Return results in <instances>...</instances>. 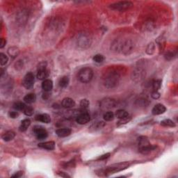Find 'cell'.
Returning a JSON list of instances; mask_svg holds the SVG:
<instances>
[{
  "instance_id": "6da1fadb",
  "label": "cell",
  "mask_w": 178,
  "mask_h": 178,
  "mask_svg": "<svg viewBox=\"0 0 178 178\" xmlns=\"http://www.w3.org/2000/svg\"><path fill=\"white\" fill-rule=\"evenodd\" d=\"M119 81V74L115 71L107 72L103 77V84L107 88H115L118 84Z\"/></svg>"
},
{
  "instance_id": "7a4b0ae2",
  "label": "cell",
  "mask_w": 178,
  "mask_h": 178,
  "mask_svg": "<svg viewBox=\"0 0 178 178\" xmlns=\"http://www.w3.org/2000/svg\"><path fill=\"white\" fill-rule=\"evenodd\" d=\"M130 166V163L128 161H125V162H121L118 163H114V164L110 165V166H107L104 170V173L106 176H109L111 174L116 173V172L122 171L127 168H129Z\"/></svg>"
},
{
  "instance_id": "3957f363",
  "label": "cell",
  "mask_w": 178,
  "mask_h": 178,
  "mask_svg": "<svg viewBox=\"0 0 178 178\" xmlns=\"http://www.w3.org/2000/svg\"><path fill=\"white\" fill-rule=\"evenodd\" d=\"M93 77V71L90 68L86 67V68H81L78 72V79L81 82L86 83L90 82L92 80Z\"/></svg>"
},
{
  "instance_id": "277c9868",
  "label": "cell",
  "mask_w": 178,
  "mask_h": 178,
  "mask_svg": "<svg viewBox=\"0 0 178 178\" xmlns=\"http://www.w3.org/2000/svg\"><path fill=\"white\" fill-rule=\"evenodd\" d=\"M132 6H133V4L128 1H118V2L111 4L109 6L110 8L113 10L119 11H125L132 8Z\"/></svg>"
},
{
  "instance_id": "5b68a950",
  "label": "cell",
  "mask_w": 178,
  "mask_h": 178,
  "mask_svg": "<svg viewBox=\"0 0 178 178\" xmlns=\"http://www.w3.org/2000/svg\"><path fill=\"white\" fill-rule=\"evenodd\" d=\"M117 106V102L111 98H106L100 102V107L102 110H110Z\"/></svg>"
},
{
  "instance_id": "8992f818",
  "label": "cell",
  "mask_w": 178,
  "mask_h": 178,
  "mask_svg": "<svg viewBox=\"0 0 178 178\" xmlns=\"http://www.w3.org/2000/svg\"><path fill=\"white\" fill-rule=\"evenodd\" d=\"M134 48V43L131 40H127L120 45V50L124 54H130L133 51Z\"/></svg>"
},
{
  "instance_id": "52a82bcc",
  "label": "cell",
  "mask_w": 178,
  "mask_h": 178,
  "mask_svg": "<svg viewBox=\"0 0 178 178\" xmlns=\"http://www.w3.org/2000/svg\"><path fill=\"white\" fill-rule=\"evenodd\" d=\"M22 84L25 88L32 89L34 85V75L32 72H28L25 74L22 81Z\"/></svg>"
},
{
  "instance_id": "ba28073f",
  "label": "cell",
  "mask_w": 178,
  "mask_h": 178,
  "mask_svg": "<svg viewBox=\"0 0 178 178\" xmlns=\"http://www.w3.org/2000/svg\"><path fill=\"white\" fill-rule=\"evenodd\" d=\"M34 132L37 139L41 141L45 139L48 136V133L46 130L41 126H36L34 128Z\"/></svg>"
},
{
  "instance_id": "9c48e42d",
  "label": "cell",
  "mask_w": 178,
  "mask_h": 178,
  "mask_svg": "<svg viewBox=\"0 0 178 178\" xmlns=\"http://www.w3.org/2000/svg\"><path fill=\"white\" fill-rule=\"evenodd\" d=\"M78 45L82 48H87L90 46V37L86 34H80L77 40Z\"/></svg>"
},
{
  "instance_id": "30bf717a",
  "label": "cell",
  "mask_w": 178,
  "mask_h": 178,
  "mask_svg": "<svg viewBox=\"0 0 178 178\" xmlns=\"http://www.w3.org/2000/svg\"><path fill=\"white\" fill-rule=\"evenodd\" d=\"M90 120V115L88 112H81L76 118V122L79 125H85L88 123Z\"/></svg>"
},
{
  "instance_id": "8fae6325",
  "label": "cell",
  "mask_w": 178,
  "mask_h": 178,
  "mask_svg": "<svg viewBox=\"0 0 178 178\" xmlns=\"http://www.w3.org/2000/svg\"><path fill=\"white\" fill-rule=\"evenodd\" d=\"M166 111V108L164 105L161 104H157L153 107V109H152V114L154 116L161 115V114L165 113Z\"/></svg>"
},
{
  "instance_id": "7c38bea8",
  "label": "cell",
  "mask_w": 178,
  "mask_h": 178,
  "mask_svg": "<svg viewBox=\"0 0 178 178\" xmlns=\"http://www.w3.org/2000/svg\"><path fill=\"white\" fill-rule=\"evenodd\" d=\"M61 105L64 108L70 109L75 106V102H74L73 99H72L70 97H65L63 99Z\"/></svg>"
},
{
  "instance_id": "4fadbf2b",
  "label": "cell",
  "mask_w": 178,
  "mask_h": 178,
  "mask_svg": "<svg viewBox=\"0 0 178 178\" xmlns=\"http://www.w3.org/2000/svg\"><path fill=\"white\" fill-rule=\"evenodd\" d=\"M72 131L69 128H60L56 130V134L59 137L64 138L70 136Z\"/></svg>"
},
{
  "instance_id": "5bb4252c",
  "label": "cell",
  "mask_w": 178,
  "mask_h": 178,
  "mask_svg": "<svg viewBox=\"0 0 178 178\" xmlns=\"http://www.w3.org/2000/svg\"><path fill=\"white\" fill-rule=\"evenodd\" d=\"M38 146L45 150H53L55 148V143L54 141H46V142L39 143Z\"/></svg>"
},
{
  "instance_id": "9a60e30c",
  "label": "cell",
  "mask_w": 178,
  "mask_h": 178,
  "mask_svg": "<svg viewBox=\"0 0 178 178\" xmlns=\"http://www.w3.org/2000/svg\"><path fill=\"white\" fill-rule=\"evenodd\" d=\"M42 88L45 92H50L53 88V81L51 79H47L42 83Z\"/></svg>"
},
{
  "instance_id": "2e32d148",
  "label": "cell",
  "mask_w": 178,
  "mask_h": 178,
  "mask_svg": "<svg viewBox=\"0 0 178 178\" xmlns=\"http://www.w3.org/2000/svg\"><path fill=\"white\" fill-rule=\"evenodd\" d=\"M36 120L37 121L42 122L43 123L48 124L51 122V117L48 114H42L36 116Z\"/></svg>"
},
{
  "instance_id": "e0dca14e",
  "label": "cell",
  "mask_w": 178,
  "mask_h": 178,
  "mask_svg": "<svg viewBox=\"0 0 178 178\" xmlns=\"http://www.w3.org/2000/svg\"><path fill=\"white\" fill-rule=\"evenodd\" d=\"M49 70L46 69H43V70H38L37 72V78L40 80H45L47 78L49 77Z\"/></svg>"
},
{
  "instance_id": "ac0fdd59",
  "label": "cell",
  "mask_w": 178,
  "mask_h": 178,
  "mask_svg": "<svg viewBox=\"0 0 178 178\" xmlns=\"http://www.w3.org/2000/svg\"><path fill=\"white\" fill-rule=\"evenodd\" d=\"M157 148V146H154V145H148V146L143 147V148H139V152H141V154H146L150 153L152 151L155 150Z\"/></svg>"
},
{
  "instance_id": "d6986e66",
  "label": "cell",
  "mask_w": 178,
  "mask_h": 178,
  "mask_svg": "<svg viewBox=\"0 0 178 178\" xmlns=\"http://www.w3.org/2000/svg\"><path fill=\"white\" fill-rule=\"evenodd\" d=\"M150 144V143L149 141L148 137H145V136H141V137L138 138V146H139V148L147 146Z\"/></svg>"
},
{
  "instance_id": "ffe728a7",
  "label": "cell",
  "mask_w": 178,
  "mask_h": 178,
  "mask_svg": "<svg viewBox=\"0 0 178 178\" xmlns=\"http://www.w3.org/2000/svg\"><path fill=\"white\" fill-rule=\"evenodd\" d=\"M132 74H133L134 76V77H133V79L137 81H141L142 80L143 77H144L145 72L143 70H141V69H137V70H134Z\"/></svg>"
},
{
  "instance_id": "44dd1931",
  "label": "cell",
  "mask_w": 178,
  "mask_h": 178,
  "mask_svg": "<svg viewBox=\"0 0 178 178\" xmlns=\"http://www.w3.org/2000/svg\"><path fill=\"white\" fill-rule=\"evenodd\" d=\"M15 133L14 132H13V131H7V132H5L4 134L2 135V139L4 141H6V142H8V141H11L15 138Z\"/></svg>"
},
{
  "instance_id": "7402d4cb",
  "label": "cell",
  "mask_w": 178,
  "mask_h": 178,
  "mask_svg": "<svg viewBox=\"0 0 178 178\" xmlns=\"http://www.w3.org/2000/svg\"><path fill=\"white\" fill-rule=\"evenodd\" d=\"M105 125V123L103 121H98L95 122V123H93L91 126H90V130L92 132H95V131H97L99 130H100L104 127Z\"/></svg>"
},
{
  "instance_id": "603a6c76",
  "label": "cell",
  "mask_w": 178,
  "mask_h": 178,
  "mask_svg": "<svg viewBox=\"0 0 178 178\" xmlns=\"http://www.w3.org/2000/svg\"><path fill=\"white\" fill-rule=\"evenodd\" d=\"M30 125H31V121L29 119L27 118L23 120V121H22L20 126L19 128V130L22 132H25V131H27V129H28L29 127L30 126Z\"/></svg>"
},
{
  "instance_id": "cb8c5ba5",
  "label": "cell",
  "mask_w": 178,
  "mask_h": 178,
  "mask_svg": "<svg viewBox=\"0 0 178 178\" xmlns=\"http://www.w3.org/2000/svg\"><path fill=\"white\" fill-rule=\"evenodd\" d=\"M36 100V95L34 93H29L25 96L24 101L27 104H32Z\"/></svg>"
},
{
  "instance_id": "d4e9b609",
  "label": "cell",
  "mask_w": 178,
  "mask_h": 178,
  "mask_svg": "<svg viewBox=\"0 0 178 178\" xmlns=\"http://www.w3.org/2000/svg\"><path fill=\"white\" fill-rule=\"evenodd\" d=\"M8 54H9V56H11V57L13 58L18 57L20 54L19 48L15 46L11 47V48H9L8 50Z\"/></svg>"
},
{
  "instance_id": "484cf974",
  "label": "cell",
  "mask_w": 178,
  "mask_h": 178,
  "mask_svg": "<svg viewBox=\"0 0 178 178\" xmlns=\"http://www.w3.org/2000/svg\"><path fill=\"white\" fill-rule=\"evenodd\" d=\"M130 116V114H129V113L127 111H125L124 109L118 110L115 114V116L116 117H117L118 119H122L123 118L127 117V116Z\"/></svg>"
},
{
  "instance_id": "4316f807",
  "label": "cell",
  "mask_w": 178,
  "mask_h": 178,
  "mask_svg": "<svg viewBox=\"0 0 178 178\" xmlns=\"http://www.w3.org/2000/svg\"><path fill=\"white\" fill-rule=\"evenodd\" d=\"M26 105L25 103L22 102H17L13 104V108L16 111H24L25 109L26 108Z\"/></svg>"
},
{
  "instance_id": "83f0119b",
  "label": "cell",
  "mask_w": 178,
  "mask_h": 178,
  "mask_svg": "<svg viewBox=\"0 0 178 178\" xmlns=\"http://www.w3.org/2000/svg\"><path fill=\"white\" fill-rule=\"evenodd\" d=\"M59 86L61 87V88H65L68 86L69 84V78L67 76H64L62 78H61L59 80Z\"/></svg>"
},
{
  "instance_id": "f1b7e54d",
  "label": "cell",
  "mask_w": 178,
  "mask_h": 178,
  "mask_svg": "<svg viewBox=\"0 0 178 178\" xmlns=\"http://www.w3.org/2000/svg\"><path fill=\"white\" fill-rule=\"evenodd\" d=\"M161 125L164 127H170V128H174L175 127V124L173 121L170 119H165L161 122Z\"/></svg>"
},
{
  "instance_id": "f546056e",
  "label": "cell",
  "mask_w": 178,
  "mask_h": 178,
  "mask_svg": "<svg viewBox=\"0 0 178 178\" xmlns=\"http://www.w3.org/2000/svg\"><path fill=\"white\" fill-rule=\"evenodd\" d=\"M115 118V114H114L112 111H108L106 112L104 115H103V118L106 121H113Z\"/></svg>"
},
{
  "instance_id": "4dcf8cb0",
  "label": "cell",
  "mask_w": 178,
  "mask_h": 178,
  "mask_svg": "<svg viewBox=\"0 0 178 178\" xmlns=\"http://www.w3.org/2000/svg\"><path fill=\"white\" fill-rule=\"evenodd\" d=\"M161 80L160 79H155L152 82V88L154 91H158L161 88Z\"/></svg>"
},
{
  "instance_id": "1f68e13d",
  "label": "cell",
  "mask_w": 178,
  "mask_h": 178,
  "mask_svg": "<svg viewBox=\"0 0 178 178\" xmlns=\"http://www.w3.org/2000/svg\"><path fill=\"white\" fill-rule=\"evenodd\" d=\"M105 58L104 56L102 55V54H96L93 58V60L94 61H95V63H102L104 62Z\"/></svg>"
},
{
  "instance_id": "d6a6232c",
  "label": "cell",
  "mask_w": 178,
  "mask_h": 178,
  "mask_svg": "<svg viewBox=\"0 0 178 178\" xmlns=\"http://www.w3.org/2000/svg\"><path fill=\"white\" fill-rule=\"evenodd\" d=\"M8 58L5 54L1 53L0 54V64L1 66H4L8 63Z\"/></svg>"
},
{
  "instance_id": "836d02e7",
  "label": "cell",
  "mask_w": 178,
  "mask_h": 178,
  "mask_svg": "<svg viewBox=\"0 0 178 178\" xmlns=\"http://www.w3.org/2000/svg\"><path fill=\"white\" fill-rule=\"evenodd\" d=\"M154 50H155V45L153 43H149V45H148L146 48V52L148 54H154Z\"/></svg>"
},
{
  "instance_id": "e575fe53",
  "label": "cell",
  "mask_w": 178,
  "mask_h": 178,
  "mask_svg": "<svg viewBox=\"0 0 178 178\" xmlns=\"http://www.w3.org/2000/svg\"><path fill=\"white\" fill-rule=\"evenodd\" d=\"M34 113V110L33 109L32 107L31 106H27L26 108L24 110V114L27 116H32Z\"/></svg>"
},
{
  "instance_id": "d590c367",
  "label": "cell",
  "mask_w": 178,
  "mask_h": 178,
  "mask_svg": "<svg viewBox=\"0 0 178 178\" xmlns=\"http://www.w3.org/2000/svg\"><path fill=\"white\" fill-rule=\"evenodd\" d=\"M131 119H132V118H131L130 116L123 118H122V119H120L118 123V125H121L127 124V123H128L129 122L131 121Z\"/></svg>"
},
{
  "instance_id": "8d00e7d4",
  "label": "cell",
  "mask_w": 178,
  "mask_h": 178,
  "mask_svg": "<svg viewBox=\"0 0 178 178\" xmlns=\"http://www.w3.org/2000/svg\"><path fill=\"white\" fill-rule=\"evenodd\" d=\"M89 104H90V102L87 99H83L80 102V106L83 109H86L89 107Z\"/></svg>"
},
{
  "instance_id": "74e56055",
  "label": "cell",
  "mask_w": 178,
  "mask_h": 178,
  "mask_svg": "<svg viewBox=\"0 0 178 178\" xmlns=\"http://www.w3.org/2000/svg\"><path fill=\"white\" fill-rule=\"evenodd\" d=\"M175 57V55L173 54V52H167L166 54H165V58H166V60H168V61L173 59V58Z\"/></svg>"
},
{
  "instance_id": "f35d334b",
  "label": "cell",
  "mask_w": 178,
  "mask_h": 178,
  "mask_svg": "<svg viewBox=\"0 0 178 178\" xmlns=\"http://www.w3.org/2000/svg\"><path fill=\"white\" fill-rule=\"evenodd\" d=\"M110 155H111V154H110V153H106V154H102V155L100 156V157H98L97 159V160H99V161H100H100L105 160V159H108V158L110 157Z\"/></svg>"
},
{
  "instance_id": "ab89813d",
  "label": "cell",
  "mask_w": 178,
  "mask_h": 178,
  "mask_svg": "<svg viewBox=\"0 0 178 178\" xmlns=\"http://www.w3.org/2000/svg\"><path fill=\"white\" fill-rule=\"evenodd\" d=\"M152 97L153 98V99L154 100H157L158 98H159V97H160V93H159V92L158 91H154L152 93Z\"/></svg>"
},
{
  "instance_id": "60d3db41",
  "label": "cell",
  "mask_w": 178,
  "mask_h": 178,
  "mask_svg": "<svg viewBox=\"0 0 178 178\" xmlns=\"http://www.w3.org/2000/svg\"><path fill=\"white\" fill-rule=\"evenodd\" d=\"M19 114L17 111H11L9 112V117L11 118H16L18 117Z\"/></svg>"
},
{
  "instance_id": "b9f144b4",
  "label": "cell",
  "mask_w": 178,
  "mask_h": 178,
  "mask_svg": "<svg viewBox=\"0 0 178 178\" xmlns=\"http://www.w3.org/2000/svg\"><path fill=\"white\" fill-rule=\"evenodd\" d=\"M22 175H23V171H18V172H16L15 174H13V175L11 176V177L19 178V177H21Z\"/></svg>"
},
{
  "instance_id": "7bdbcfd3",
  "label": "cell",
  "mask_w": 178,
  "mask_h": 178,
  "mask_svg": "<svg viewBox=\"0 0 178 178\" xmlns=\"http://www.w3.org/2000/svg\"><path fill=\"white\" fill-rule=\"evenodd\" d=\"M6 39H1V40H0V48H3L5 46V45H6Z\"/></svg>"
},
{
  "instance_id": "ee69618b",
  "label": "cell",
  "mask_w": 178,
  "mask_h": 178,
  "mask_svg": "<svg viewBox=\"0 0 178 178\" xmlns=\"http://www.w3.org/2000/svg\"><path fill=\"white\" fill-rule=\"evenodd\" d=\"M48 93L49 92H45V93H43V99L47 100L49 97V96H50V95H49Z\"/></svg>"
},
{
  "instance_id": "f6af8a7d",
  "label": "cell",
  "mask_w": 178,
  "mask_h": 178,
  "mask_svg": "<svg viewBox=\"0 0 178 178\" xmlns=\"http://www.w3.org/2000/svg\"><path fill=\"white\" fill-rule=\"evenodd\" d=\"M65 172H59V175H60V176H61V177H70V176L69 175H67V174H64Z\"/></svg>"
}]
</instances>
